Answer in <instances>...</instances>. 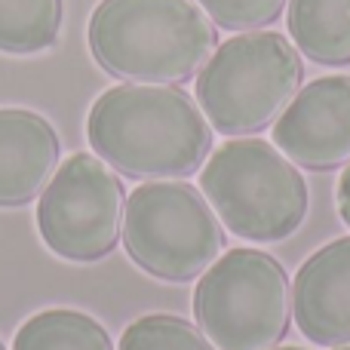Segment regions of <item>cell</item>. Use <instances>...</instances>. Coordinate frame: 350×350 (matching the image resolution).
Here are the masks:
<instances>
[{
    "instance_id": "ba28073f",
    "label": "cell",
    "mask_w": 350,
    "mask_h": 350,
    "mask_svg": "<svg viewBox=\"0 0 350 350\" xmlns=\"http://www.w3.org/2000/svg\"><path fill=\"white\" fill-rule=\"evenodd\" d=\"M273 145L304 170H338L350 160V77L301 86L273 120Z\"/></svg>"
},
{
    "instance_id": "ac0fdd59",
    "label": "cell",
    "mask_w": 350,
    "mask_h": 350,
    "mask_svg": "<svg viewBox=\"0 0 350 350\" xmlns=\"http://www.w3.org/2000/svg\"><path fill=\"white\" fill-rule=\"evenodd\" d=\"M335 350H350V345H341V347H335Z\"/></svg>"
},
{
    "instance_id": "7a4b0ae2",
    "label": "cell",
    "mask_w": 350,
    "mask_h": 350,
    "mask_svg": "<svg viewBox=\"0 0 350 350\" xmlns=\"http://www.w3.org/2000/svg\"><path fill=\"white\" fill-rule=\"evenodd\" d=\"M215 46V22L193 0H102L90 18L96 62L135 83H185Z\"/></svg>"
},
{
    "instance_id": "8fae6325",
    "label": "cell",
    "mask_w": 350,
    "mask_h": 350,
    "mask_svg": "<svg viewBox=\"0 0 350 350\" xmlns=\"http://www.w3.org/2000/svg\"><path fill=\"white\" fill-rule=\"evenodd\" d=\"M289 34L320 65H350V0H289Z\"/></svg>"
},
{
    "instance_id": "30bf717a",
    "label": "cell",
    "mask_w": 350,
    "mask_h": 350,
    "mask_svg": "<svg viewBox=\"0 0 350 350\" xmlns=\"http://www.w3.org/2000/svg\"><path fill=\"white\" fill-rule=\"evenodd\" d=\"M59 135L34 111H0V206L40 197L59 170Z\"/></svg>"
},
{
    "instance_id": "3957f363",
    "label": "cell",
    "mask_w": 350,
    "mask_h": 350,
    "mask_svg": "<svg viewBox=\"0 0 350 350\" xmlns=\"http://www.w3.org/2000/svg\"><path fill=\"white\" fill-rule=\"evenodd\" d=\"M301 80L298 46L277 31H246L215 46L200 68V111L221 135H252L283 114Z\"/></svg>"
},
{
    "instance_id": "6da1fadb",
    "label": "cell",
    "mask_w": 350,
    "mask_h": 350,
    "mask_svg": "<svg viewBox=\"0 0 350 350\" xmlns=\"http://www.w3.org/2000/svg\"><path fill=\"white\" fill-rule=\"evenodd\" d=\"M98 157L129 178H185L212 148V126L191 96L166 83H123L86 117Z\"/></svg>"
},
{
    "instance_id": "e0dca14e",
    "label": "cell",
    "mask_w": 350,
    "mask_h": 350,
    "mask_svg": "<svg viewBox=\"0 0 350 350\" xmlns=\"http://www.w3.org/2000/svg\"><path fill=\"white\" fill-rule=\"evenodd\" d=\"M273 350H277V347H273ZM280 350H301V347H280Z\"/></svg>"
},
{
    "instance_id": "277c9868",
    "label": "cell",
    "mask_w": 350,
    "mask_h": 350,
    "mask_svg": "<svg viewBox=\"0 0 350 350\" xmlns=\"http://www.w3.org/2000/svg\"><path fill=\"white\" fill-rule=\"evenodd\" d=\"M200 187L218 221L252 243L286 240L308 215L301 172L261 139L224 142L200 172Z\"/></svg>"
},
{
    "instance_id": "4fadbf2b",
    "label": "cell",
    "mask_w": 350,
    "mask_h": 350,
    "mask_svg": "<svg viewBox=\"0 0 350 350\" xmlns=\"http://www.w3.org/2000/svg\"><path fill=\"white\" fill-rule=\"evenodd\" d=\"M62 0H0V49L40 53L59 40Z\"/></svg>"
},
{
    "instance_id": "8992f818",
    "label": "cell",
    "mask_w": 350,
    "mask_h": 350,
    "mask_svg": "<svg viewBox=\"0 0 350 350\" xmlns=\"http://www.w3.org/2000/svg\"><path fill=\"white\" fill-rule=\"evenodd\" d=\"M123 243L151 277L187 283L215 265L224 249V228L206 197L181 181H145L123 209Z\"/></svg>"
},
{
    "instance_id": "5bb4252c",
    "label": "cell",
    "mask_w": 350,
    "mask_h": 350,
    "mask_svg": "<svg viewBox=\"0 0 350 350\" xmlns=\"http://www.w3.org/2000/svg\"><path fill=\"white\" fill-rule=\"evenodd\" d=\"M117 350H218L203 329L172 314H148L126 326Z\"/></svg>"
},
{
    "instance_id": "9a60e30c",
    "label": "cell",
    "mask_w": 350,
    "mask_h": 350,
    "mask_svg": "<svg viewBox=\"0 0 350 350\" xmlns=\"http://www.w3.org/2000/svg\"><path fill=\"white\" fill-rule=\"evenodd\" d=\"M215 25L230 31H252L277 22L286 0H197Z\"/></svg>"
},
{
    "instance_id": "9c48e42d",
    "label": "cell",
    "mask_w": 350,
    "mask_h": 350,
    "mask_svg": "<svg viewBox=\"0 0 350 350\" xmlns=\"http://www.w3.org/2000/svg\"><path fill=\"white\" fill-rule=\"evenodd\" d=\"M292 314L314 345H350V237L323 246L301 265L292 286Z\"/></svg>"
},
{
    "instance_id": "7c38bea8",
    "label": "cell",
    "mask_w": 350,
    "mask_h": 350,
    "mask_svg": "<svg viewBox=\"0 0 350 350\" xmlns=\"http://www.w3.org/2000/svg\"><path fill=\"white\" fill-rule=\"evenodd\" d=\"M12 350H114L108 329L90 314L53 308L22 323Z\"/></svg>"
},
{
    "instance_id": "d6986e66",
    "label": "cell",
    "mask_w": 350,
    "mask_h": 350,
    "mask_svg": "<svg viewBox=\"0 0 350 350\" xmlns=\"http://www.w3.org/2000/svg\"><path fill=\"white\" fill-rule=\"evenodd\" d=\"M0 350H6V347H3V341H0Z\"/></svg>"
},
{
    "instance_id": "52a82bcc",
    "label": "cell",
    "mask_w": 350,
    "mask_h": 350,
    "mask_svg": "<svg viewBox=\"0 0 350 350\" xmlns=\"http://www.w3.org/2000/svg\"><path fill=\"white\" fill-rule=\"evenodd\" d=\"M126 193L117 172L92 154H71L37 203L40 237L59 258L98 261L123 234Z\"/></svg>"
},
{
    "instance_id": "2e32d148",
    "label": "cell",
    "mask_w": 350,
    "mask_h": 350,
    "mask_svg": "<svg viewBox=\"0 0 350 350\" xmlns=\"http://www.w3.org/2000/svg\"><path fill=\"white\" fill-rule=\"evenodd\" d=\"M335 197H338V215L345 218V224L350 228V166L338 178V191H335Z\"/></svg>"
},
{
    "instance_id": "5b68a950",
    "label": "cell",
    "mask_w": 350,
    "mask_h": 350,
    "mask_svg": "<svg viewBox=\"0 0 350 350\" xmlns=\"http://www.w3.org/2000/svg\"><path fill=\"white\" fill-rule=\"evenodd\" d=\"M193 317L218 350H273L292 320L289 277L267 252H224L193 289Z\"/></svg>"
}]
</instances>
